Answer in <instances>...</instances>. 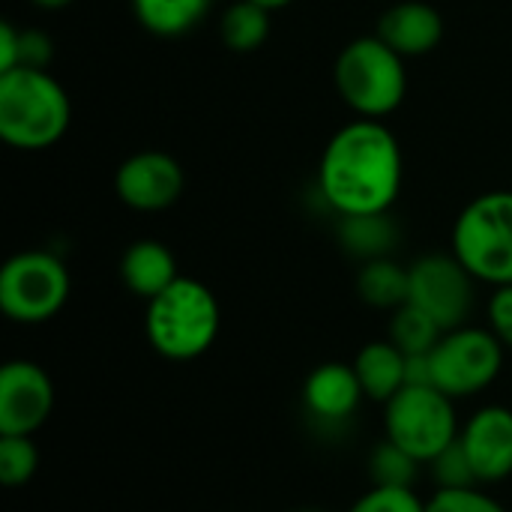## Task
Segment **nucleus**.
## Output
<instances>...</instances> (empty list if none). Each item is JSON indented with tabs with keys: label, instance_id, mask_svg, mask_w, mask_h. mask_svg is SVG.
<instances>
[{
	"label": "nucleus",
	"instance_id": "2",
	"mask_svg": "<svg viewBox=\"0 0 512 512\" xmlns=\"http://www.w3.org/2000/svg\"><path fill=\"white\" fill-rule=\"evenodd\" d=\"M72 123V102L48 69L18 66L0 75V138L12 150L54 147Z\"/></svg>",
	"mask_w": 512,
	"mask_h": 512
},
{
	"label": "nucleus",
	"instance_id": "18",
	"mask_svg": "<svg viewBox=\"0 0 512 512\" xmlns=\"http://www.w3.org/2000/svg\"><path fill=\"white\" fill-rule=\"evenodd\" d=\"M210 9V0H132L138 24L162 39L195 30Z\"/></svg>",
	"mask_w": 512,
	"mask_h": 512
},
{
	"label": "nucleus",
	"instance_id": "27",
	"mask_svg": "<svg viewBox=\"0 0 512 512\" xmlns=\"http://www.w3.org/2000/svg\"><path fill=\"white\" fill-rule=\"evenodd\" d=\"M486 318H489V330L498 336V342L512 351V285L495 288V294L489 297L486 306Z\"/></svg>",
	"mask_w": 512,
	"mask_h": 512
},
{
	"label": "nucleus",
	"instance_id": "22",
	"mask_svg": "<svg viewBox=\"0 0 512 512\" xmlns=\"http://www.w3.org/2000/svg\"><path fill=\"white\" fill-rule=\"evenodd\" d=\"M423 462H417L411 453H405L390 438L378 441L369 453V480L372 486H390V489H414L420 480Z\"/></svg>",
	"mask_w": 512,
	"mask_h": 512
},
{
	"label": "nucleus",
	"instance_id": "24",
	"mask_svg": "<svg viewBox=\"0 0 512 512\" xmlns=\"http://www.w3.org/2000/svg\"><path fill=\"white\" fill-rule=\"evenodd\" d=\"M426 512H510L495 495L480 486L471 489H435L426 498Z\"/></svg>",
	"mask_w": 512,
	"mask_h": 512
},
{
	"label": "nucleus",
	"instance_id": "17",
	"mask_svg": "<svg viewBox=\"0 0 512 512\" xmlns=\"http://www.w3.org/2000/svg\"><path fill=\"white\" fill-rule=\"evenodd\" d=\"M339 243L348 255L366 261L390 258L399 243V228L390 213H363V216H342L339 222Z\"/></svg>",
	"mask_w": 512,
	"mask_h": 512
},
{
	"label": "nucleus",
	"instance_id": "13",
	"mask_svg": "<svg viewBox=\"0 0 512 512\" xmlns=\"http://www.w3.org/2000/svg\"><path fill=\"white\" fill-rule=\"evenodd\" d=\"M300 399H303V411L312 423L327 426V429H339V426L354 420L366 393L360 387L354 366L321 363L318 369H312L306 375Z\"/></svg>",
	"mask_w": 512,
	"mask_h": 512
},
{
	"label": "nucleus",
	"instance_id": "26",
	"mask_svg": "<svg viewBox=\"0 0 512 512\" xmlns=\"http://www.w3.org/2000/svg\"><path fill=\"white\" fill-rule=\"evenodd\" d=\"M348 512H426V501L417 495V489L372 486L348 507Z\"/></svg>",
	"mask_w": 512,
	"mask_h": 512
},
{
	"label": "nucleus",
	"instance_id": "10",
	"mask_svg": "<svg viewBox=\"0 0 512 512\" xmlns=\"http://www.w3.org/2000/svg\"><path fill=\"white\" fill-rule=\"evenodd\" d=\"M54 381L33 360L0 369V435H36L54 411Z\"/></svg>",
	"mask_w": 512,
	"mask_h": 512
},
{
	"label": "nucleus",
	"instance_id": "31",
	"mask_svg": "<svg viewBox=\"0 0 512 512\" xmlns=\"http://www.w3.org/2000/svg\"><path fill=\"white\" fill-rule=\"evenodd\" d=\"M252 3H258V6H264V9H270V12H276V9H285V6H291L294 0H252Z\"/></svg>",
	"mask_w": 512,
	"mask_h": 512
},
{
	"label": "nucleus",
	"instance_id": "4",
	"mask_svg": "<svg viewBox=\"0 0 512 512\" xmlns=\"http://www.w3.org/2000/svg\"><path fill=\"white\" fill-rule=\"evenodd\" d=\"M333 84L357 117L384 120L405 102V57L378 33L351 39L333 63Z\"/></svg>",
	"mask_w": 512,
	"mask_h": 512
},
{
	"label": "nucleus",
	"instance_id": "6",
	"mask_svg": "<svg viewBox=\"0 0 512 512\" xmlns=\"http://www.w3.org/2000/svg\"><path fill=\"white\" fill-rule=\"evenodd\" d=\"M459 432L462 423L456 414V399L438 387H405L384 405V438L423 465L456 444Z\"/></svg>",
	"mask_w": 512,
	"mask_h": 512
},
{
	"label": "nucleus",
	"instance_id": "7",
	"mask_svg": "<svg viewBox=\"0 0 512 512\" xmlns=\"http://www.w3.org/2000/svg\"><path fill=\"white\" fill-rule=\"evenodd\" d=\"M69 291L66 264L45 249L18 252L0 270V309L15 324L51 321L66 306Z\"/></svg>",
	"mask_w": 512,
	"mask_h": 512
},
{
	"label": "nucleus",
	"instance_id": "11",
	"mask_svg": "<svg viewBox=\"0 0 512 512\" xmlns=\"http://www.w3.org/2000/svg\"><path fill=\"white\" fill-rule=\"evenodd\" d=\"M186 177L174 156L162 150H141L123 159L114 171L117 198L138 213H162L183 195Z\"/></svg>",
	"mask_w": 512,
	"mask_h": 512
},
{
	"label": "nucleus",
	"instance_id": "12",
	"mask_svg": "<svg viewBox=\"0 0 512 512\" xmlns=\"http://www.w3.org/2000/svg\"><path fill=\"white\" fill-rule=\"evenodd\" d=\"M459 444L480 486H495L512 477V408L483 405L459 432Z\"/></svg>",
	"mask_w": 512,
	"mask_h": 512
},
{
	"label": "nucleus",
	"instance_id": "20",
	"mask_svg": "<svg viewBox=\"0 0 512 512\" xmlns=\"http://www.w3.org/2000/svg\"><path fill=\"white\" fill-rule=\"evenodd\" d=\"M270 15H273L270 9H264L252 0L231 3L219 18V36H222L225 48L234 54L258 51L270 36Z\"/></svg>",
	"mask_w": 512,
	"mask_h": 512
},
{
	"label": "nucleus",
	"instance_id": "21",
	"mask_svg": "<svg viewBox=\"0 0 512 512\" xmlns=\"http://www.w3.org/2000/svg\"><path fill=\"white\" fill-rule=\"evenodd\" d=\"M444 330L417 306L405 303L402 309L393 312L390 318V342L405 354V357H417V354H432V348L441 342Z\"/></svg>",
	"mask_w": 512,
	"mask_h": 512
},
{
	"label": "nucleus",
	"instance_id": "15",
	"mask_svg": "<svg viewBox=\"0 0 512 512\" xmlns=\"http://www.w3.org/2000/svg\"><path fill=\"white\" fill-rule=\"evenodd\" d=\"M120 279L129 288V294L153 300L180 279L177 258L159 240H135L120 258Z\"/></svg>",
	"mask_w": 512,
	"mask_h": 512
},
{
	"label": "nucleus",
	"instance_id": "9",
	"mask_svg": "<svg viewBox=\"0 0 512 512\" xmlns=\"http://www.w3.org/2000/svg\"><path fill=\"white\" fill-rule=\"evenodd\" d=\"M474 285L477 279L453 252H432L408 267V303L423 309L444 333L468 324Z\"/></svg>",
	"mask_w": 512,
	"mask_h": 512
},
{
	"label": "nucleus",
	"instance_id": "32",
	"mask_svg": "<svg viewBox=\"0 0 512 512\" xmlns=\"http://www.w3.org/2000/svg\"><path fill=\"white\" fill-rule=\"evenodd\" d=\"M300 512H318V510H300Z\"/></svg>",
	"mask_w": 512,
	"mask_h": 512
},
{
	"label": "nucleus",
	"instance_id": "8",
	"mask_svg": "<svg viewBox=\"0 0 512 512\" xmlns=\"http://www.w3.org/2000/svg\"><path fill=\"white\" fill-rule=\"evenodd\" d=\"M507 348L489 327H456L432 348V381L450 399H474L486 393L504 372Z\"/></svg>",
	"mask_w": 512,
	"mask_h": 512
},
{
	"label": "nucleus",
	"instance_id": "3",
	"mask_svg": "<svg viewBox=\"0 0 512 512\" xmlns=\"http://www.w3.org/2000/svg\"><path fill=\"white\" fill-rule=\"evenodd\" d=\"M219 327H222L219 300L198 279L180 276L159 297L147 300V312H144L147 342L159 357L171 363H189L204 357L219 339Z\"/></svg>",
	"mask_w": 512,
	"mask_h": 512
},
{
	"label": "nucleus",
	"instance_id": "16",
	"mask_svg": "<svg viewBox=\"0 0 512 512\" xmlns=\"http://www.w3.org/2000/svg\"><path fill=\"white\" fill-rule=\"evenodd\" d=\"M351 366H354L360 387H363L369 402L387 405L399 390H405L408 357L390 339H378V342L363 345Z\"/></svg>",
	"mask_w": 512,
	"mask_h": 512
},
{
	"label": "nucleus",
	"instance_id": "14",
	"mask_svg": "<svg viewBox=\"0 0 512 512\" xmlns=\"http://www.w3.org/2000/svg\"><path fill=\"white\" fill-rule=\"evenodd\" d=\"M393 51L408 57L432 54L444 39V18L435 6L423 0H402L393 3L381 18L375 30Z\"/></svg>",
	"mask_w": 512,
	"mask_h": 512
},
{
	"label": "nucleus",
	"instance_id": "1",
	"mask_svg": "<svg viewBox=\"0 0 512 512\" xmlns=\"http://www.w3.org/2000/svg\"><path fill=\"white\" fill-rule=\"evenodd\" d=\"M405 183L399 138L381 120H354L324 147L318 192L339 216L390 213Z\"/></svg>",
	"mask_w": 512,
	"mask_h": 512
},
{
	"label": "nucleus",
	"instance_id": "30",
	"mask_svg": "<svg viewBox=\"0 0 512 512\" xmlns=\"http://www.w3.org/2000/svg\"><path fill=\"white\" fill-rule=\"evenodd\" d=\"M36 9H48V12H57V9H66L69 3H75V0H30Z\"/></svg>",
	"mask_w": 512,
	"mask_h": 512
},
{
	"label": "nucleus",
	"instance_id": "28",
	"mask_svg": "<svg viewBox=\"0 0 512 512\" xmlns=\"http://www.w3.org/2000/svg\"><path fill=\"white\" fill-rule=\"evenodd\" d=\"M51 39L42 30H21V63L18 66H30V69H45L51 63Z\"/></svg>",
	"mask_w": 512,
	"mask_h": 512
},
{
	"label": "nucleus",
	"instance_id": "25",
	"mask_svg": "<svg viewBox=\"0 0 512 512\" xmlns=\"http://www.w3.org/2000/svg\"><path fill=\"white\" fill-rule=\"evenodd\" d=\"M426 468H429V474L435 480V489H471V486H480L459 441L450 444L444 453H438Z\"/></svg>",
	"mask_w": 512,
	"mask_h": 512
},
{
	"label": "nucleus",
	"instance_id": "29",
	"mask_svg": "<svg viewBox=\"0 0 512 512\" xmlns=\"http://www.w3.org/2000/svg\"><path fill=\"white\" fill-rule=\"evenodd\" d=\"M21 63V30L12 21L0 24V75L18 69Z\"/></svg>",
	"mask_w": 512,
	"mask_h": 512
},
{
	"label": "nucleus",
	"instance_id": "23",
	"mask_svg": "<svg viewBox=\"0 0 512 512\" xmlns=\"http://www.w3.org/2000/svg\"><path fill=\"white\" fill-rule=\"evenodd\" d=\"M39 471V447L30 435H0V483L6 489L27 486Z\"/></svg>",
	"mask_w": 512,
	"mask_h": 512
},
{
	"label": "nucleus",
	"instance_id": "5",
	"mask_svg": "<svg viewBox=\"0 0 512 512\" xmlns=\"http://www.w3.org/2000/svg\"><path fill=\"white\" fill-rule=\"evenodd\" d=\"M453 255L492 288L512 285V192H483L453 225Z\"/></svg>",
	"mask_w": 512,
	"mask_h": 512
},
{
	"label": "nucleus",
	"instance_id": "19",
	"mask_svg": "<svg viewBox=\"0 0 512 512\" xmlns=\"http://www.w3.org/2000/svg\"><path fill=\"white\" fill-rule=\"evenodd\" d=\"M357 294L366 306L396 312L408 303V267L393 258L366 261L357 273Z\"/></svg>",
	"mask_w": 512,
	"mask_h": 512
}]
</instances>
